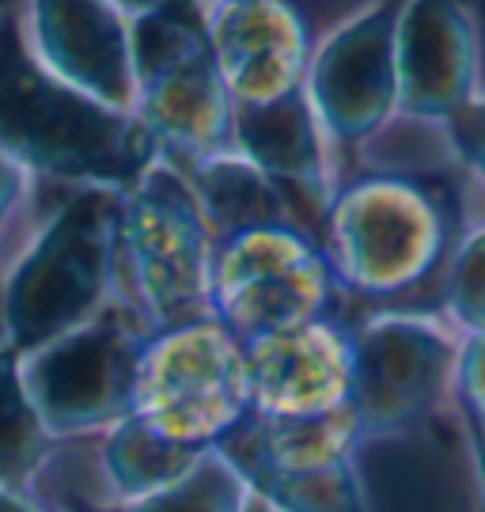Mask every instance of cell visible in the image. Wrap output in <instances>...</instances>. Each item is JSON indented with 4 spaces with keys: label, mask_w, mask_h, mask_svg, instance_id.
<instances>
[{
    "label": "cell",
    "mask_w": 485,
    "mask_h": 512,
    "mask_svg": "<svg viewBox=\"0 0 485 512\" xmlns=\"http://www.w3.org/2000/svg\"><path fill=\"white\" fill-rule=\"evenodd\" d=\"M357 357L353 410L368 429H398L421 418L440 395L451 365L448 334L432 323H383Z\"/></svg>",
    "instance_id": "obj_3"
},
{
    "label": "cell",
    "mask_w": 485,
    "mask_h": 512,
    "mask_svg": "<svg viewBox=\"0 0 485 512\" xmlns=\"http://www.w3.org/2000/svg\"><path fill=\"white\" fill-rule=\"evenodd\" d=\"M194 501H198V497H194ZM194 501H186V505H182L179 497H171V501H167V505H160L156 512H220L216 505L209 509V505H194Z\"/></svg>",
    "instance_id": "obj_9"
},
{
    "label": "cell",
    "mask_w": 485,
    "mask_h": 512,
    "mask_svg": "<svg viewBox=\"0 0 485 512\" xmlns=\"http://www.w3.org/2000/svg\"><path fill=\"white\" fill-rule=\"evenodd\" d=\"M451 308L474 330H485V232L467 243L451 274Z\"/></svg>",
    "instance_id": "obj_7"
},
{
    "label": "cell",
    "mask_w": 485,
    "mask_h": 512,
    "mask_svg": "<svg viewBox=\"0 0 485 512\" xmlns=\"http://www.w3.org/2000/svg\"><path fill=\"white\" fill-rule=\"evenodd\" d=\"M247 399V368L216 330H190L148 353L137 406L163 444H201L224 433Z\"/></svg>",
    "instance_id": "obj_1"
},
{
    "label": "cell",
    "mask_w": 485,
    "mask_h": 512,
    "mask_svg": "<svg viewBox=\"0 0 485 512\" xmlns=\"http://www.w3.org/2000/svg\"><path fill=\"white\" fill-rule=\"evenodd\" d=\"M357 357L330 327H285L258 342L247 372L270 418H319L353 399Z\"/></svg>",
    "instance_id": "obj_4"
},
{
    "label": "cell",
    "mask_w": 485,
    "mask_h": 512,
    "mask_svg": "<svg viewBox=\"0 0 485 512\" xmlns=\"http://www.w3.org/2000/svg\"><path fill=\"white\" fill-rule=\"evenodd\" d=\"M470 69V27L451 0H417L406 19L402 50V84L406 103L421 114H455L467 107Z\"/></svg>",
    "instance_id": "obj_6"
},
{
    "label": "cell",
    "mask_w": 485,
    "mask_h": 512,
    "mask_svg": "<svg viewBox=\"0 0 485 512\" xmlns=\"http://www.w3.org/2000/svg\"><path fill=\"white\" fill-rule=\"evenodd\" d=\"M455 133H459L463 156L474 164V171H482L485 175V103H478V107H463L459 122H455Z\"/></svg>",
    "instance_id": "obj_8"
},
{
    "label": "cell",
    "mask_w": 485,
    "mask_h": 512,
    "mask_svg": "<svg viewBox=\"0 0 485 512\" xmlns=\"http://www.w3.org/2000/svg\"><path fill=\"white\" fill-rule=\"evenodd\" d=\"M345 270L372 293L402 289L440 251V213L414 186L372 183L357 190L338 220Z\"/></svg>",
    "instance_id": "obj_2"
},
{
    "label": "cell",
    "mask_w": 485,
    "mask_h": 512,
    "mask_svg": "<svg viewBox=\"0 0 485 512\" xmlns=\"http://www.w3.org/2000/svg\"><path fill=\"white\" fill-rule=\"evenodd\" d=\"M478 410H482V414H485V403H478Z\"/></svg>",
    "instance_id": "obj_10"
},
{
    "label": "cell",
    "mask_w": 485,
    "mask_h": 512,
    "mask_svg": "<svg viewBox=\"0 0 485 512\" xmlns=\"http://www.w3.org/2000/svg\"><path fill=\"white\" fill-rule=\"evenodd\" d=\"M224 296L239 323L285 330L304 323L323 300V274L296 236L258 232L239 239L228 255Z\"/></svg>",
    "instance_id": "obj_5"
}]
</instances>
